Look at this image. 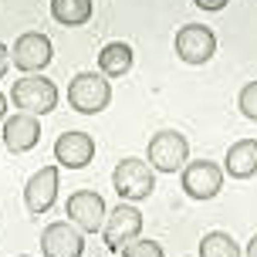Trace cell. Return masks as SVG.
Listing matches in <instances>:
<instances>
[{
  "mask_svg": "<svg viewBox=\"0 0 257 257\" xmlns=\"http://www.w3.org/2000/svg\"><path fill=\"white\" fill-rule=\"evenodd\" d=\"M58 85H54L51 78L44 75H24L14 81L11 88V102L14 108H21V112H31V115H48L58 108Z\"/></svg>",
  "mask_w": 257,
  "mask_h": 257,
  "instance_id": "1",
  "label": "cell"
},
{
  "mask_svg": "<svg viewBox=\"0 0 257 257\" xmlns=\"http://www.w3.org/2000/svg\"><path fill=\"white\" fill-rule=\"evenodd\" d=\"M112 186H115L118 200L125 203H139V200H149L156 190V176H153V166L146 159H136V156H125L122 163L115 166L112 173Z\"/></svg>",
  "mask_w": 257,
  "mask_h": 257,
  "instance_id": "2",
  "label": "cell"
},
{
  "mask_svg": "<svg viewBox=\"0 0 257 257\" xmlns=\"http://www.w3.org/2000/svg\"><path fill=\"white\" fill-rule=\"evenodd\" d=\"M112 102V85L105 81V75L95 71H78L68 85V105L81 112V115H98Z\"/></svg>",
  "mask_w": 257,
  "mask_h": 257,
  "instance_id": "3",
  "label": "cell"
},
{
  "mask_svg": "<svg viewBox=\"0 0 257 257\" xmlns=\"http://www.w3.org/2000/svg\"><path fill=\"white\" fill-rule=\"evenodd\" d=\"M156 173H180L190 163V142L176 128H163L149 139V159H146Z\"/></svg>",
  "mask_w": 257,
  "mask_h": 257,
  "instance_id": "4",
  "label": "cell"
},
{
  "mask_svg": "<svg viewBox=\"0 0 257 257\" xmlns=\"http://www.w3.org/2000/svg\"><path fill=\"white\" fill-rule=\"evenodd\" d=\"M54 58V44L48 34H41V31H27L21 38L14 41V51H11V61L17 71H24V75H38L44 71Z\"/></svg>",
  "mask_w": 257,
  "mask_h": 257,
  "instance_id": "5",
  "label": "cell"
},
{
  "mask_svg": "<svg viewBox=\"0 0 257 257\" xmlns=\"http://www.w3.org/2000/svg\"><path fill=\"white\" fill-rule=\"evenodd\" d=\"M102 237H105V247H108V250L122 254V247H128L132 240L142 237V213L132 203H118L115 210L105 217Z\"/></svg>",
  "mask_w": 257,
  "mask_h": 257,
  "instance_id": "6",
  "label": "cell"
},
{
  "mask_svg": "<svg viewBox=\"0 0 257 257\" xmlns=\"http://www.w3.org/2000/svg\"><path fill=\"white\" fill-rule=\"evenodd\" d=\"M217 54V34L206 24H186L176 31V58L186 64H206Z\"/></svg>",
  "mask_w": 257,
  "mask_h": 257,
  "instance_id": "7",
  "label": "cell"
},
{
  "mask_svg": "<svg viewBox=\"0 0 257 257\" xmlns=\"http://www.w3.org/2000/svg\"><path fill=\"white\" fill-rule=\"evenodd\" d=\"M105 200L95 190H75L68 196V220L75 223L81 233H98L105 227Z\"/></svg>",
  "mask_w": 257,
  "mask_h": 257,
  "instance_id": "8",
  "label": "cell"
},
{
  "mask_svg": "<svg viewBox=\"0 0 257 257\" xmlns=\"http://www.w3.org/2000/svg\"><path fill=\"white\" fill-rule=\"evenodd\" d=\"M183 193L190 200H213L220 190H223V169L210 159H200V163H186L183 166Z\"/></svg>",
  "mask_w": 257,
  "mask_h": 257,
  "instance_id": "9",
  "label": "cell"
},
{
  "mask_svg": "<svg viewBox=\"0 0 257 257\" xmlns=\"http://www.w3.org/2000/svg\"><path fill=\"white\" fill-rule=\"evenodd\" d=\"M41 254L44 257H81L85 254V237L71 220H54L41 233Z\"/></svg>",
  "mask_w": 257,
  "mask_h": 257,
  "instance_id": "10",
  "label": "cell"
},
{
  "mask_svg": "<svg viewBox=\"0 0 257 257\" xmlns=\"http://www.w3.org/2000/svg\"><path fill=\"white\" fill-rule=\"evenodd\" d=\"M54 159L61 169H85L95 159V139L88 132H64L54 142Z\"/></svg>",
  "mask_w": 257,
  "mask_h": 257,
  "instance_id": "11",
  "label": "cell"
},
{
  "mask_svg": "<svg viewBox=\"0 0 257 257\" xmlns=\"http://www.w3.org/2000/svg\"><path fill=\"white\" fill-rule=\"evenodd\" d=\"M58 169L61 166H44V169H38L31 180H27V186H24V203H27V210L31 213H48L54 206V200H58Z\"/></svg>",
  "mask_w": 257,
  "mask_h": 257,
  "instance_id": "12",
  "label": "cell"
},
{
  "mask_svg": "<svg viewBox=\"0 0 257 257\" xmlns=\"http://www.w3.org/2000/svg\"><path fill=\"white\" fill-rule=\"evenodd\" d=\"M38 142H41V122H38V115H31V112H17V115L4 118V146H7L14 156L34 149Z\"/></svg>",
  "mask_w": 257,
  "mask_h": 257,
  "instance_id": "13",
  "label": "cell"
},
{
  "mask_svg": "<svg viewBox=\"0 0 257 257\" xmlns=\"http://www.w3.org/2000/svg\"><path fill=\"white\" fill-rule=\"evenodd\" d=\"M223 173L230 180H250L257 173V139H240L233 142L223 156Z\"/></svg>",
  "mask_w": 257,
  "mask_h": 257,
  "instance_id": "14",
  "label": "cell"
},
{
  "mask_svg": "<svg viewBox=\"0 0 257 257\" xmlns=\"http://www.w3.org/2000/svg\"><path fill=\"white\" fill-rule=\"evenodd\" d=\"M132 68V48H128L125 41H112V44H105L102 54H98V71L105 78H122Z\"/></svg>",
  "mask_w": 257,
  "mask_h": 257,
  "instance_id": "15",
  "label": "cell"
},
{
  "mask_svg": "<svg viewBox=\"0 0 257 257\" xmlns=\"http://www.w3.org/2000/svg\"><path fill=\"white\" fill-rule=\"evenodd\" d=\"M95 4L91 0H51V17L64 27H81L91 21Z\"/></svg>",
  "mask_w": 257,
  "mask_h": 257,
  "instance_id": "16",
  "label": "cell"
},
{
  "mask_svg": "<svg viewBox=\"0 0 257 257\" xmlns=\"http://www.w3.org/2000/svg\"><path fill=\"white\" fill-rule=\"evenodd\" d=\"M200 257H244V254H240V244L233 240L230 233L210 230L200 240Z\"/></svg>",
  "mask_w": 257,
  "mask_h": 257,
  "instance_id": "17",
  "label": "cell"
},
{
  "mask_svg": "<svg viewBox=\"0 0 257 257\" xmlns=\"http://www.w3.org/2000/svg\"><path fill=\"white\" fill-rule=\"evenodd\" d=\"M237 108H240L244 118L257 122V81H250V85L240 88V95H237Z\"/></svg>",
  "mask_w": 257,
  "mask_h": 257,
  "instance_id": "18",
  "label": "cell"
},
{
  "mask_svg": "<svg viewBox=\"0 0 257 257\" xmlns=\"http://www.w3.org/2000/svg\"><path fill=\"white\" fill-rule=\"evenodd\" d=\"M122 257H163V244L156 240H132L128 247H122Z\"/></svg>",
  "mask_w": 257,
  "mask_h": 257,
  "instance_id": "19",
  "label": "cell"
},
{
  "mask_svg": "<svg viewBox=\"0 0 257 257\" xmlns=\"http://www.w3.org/2000/svg\"><path fill=\"white\" fill-rule=\"evenodd\" d=\"M193 4H196L200 11H213V14H217V11H223L230 0H193Z\"/></svg>",
  "mask_w": 257,
  "mask_h": 257,
  "instance_id": "20",
  "label": "cell"
},
{
  "mask_svg": "<svg viewBox=\"0 0 257 257\" xmlns=\"http://www.w3.org/2000/svg\"><path fill=\"white\" fill-rule=\"evenodd\" d=\"M7 68H11V51H7V48L0 44V78L7 75Z\"/></svg>",
  "mask_w": 257,
  "mask_h": 257,
  "instance_id": "21",
  "label": "cell"
},
{
  "mask_svg": "<svg viewBox=\"0 0 257 257\" xmlns=\"http://www.w3.org/2000/svg\"><path fill=\"white\" fill-rule=\"evenodd\" d=\"M244 257H257V233H254V237H250V244H247Z\"/></svg>",
  "mask_w": 257,
  "mask_h": 257,
  "instance_id": "22",
  "label": "cell"
},
{
  "mask_svg": "<svg viewBox=\"0 0 257 257\" xmlns=\"http://www.w3.org/2000/svg\"><path fill=\"white\" fill-rule=\"evenodd\" d=\"M4 115H7V95L0 91V122H4Z\"/></svg>",
  "mask_w": 257,
  "mask_h": 257,
  "instance_id": "23",
  "label": "cell"
},
{
  "mask_svg": "<svg viewBox=\"0 0 257 257\" xmlns=\"http://www.w3.org/2000/svg\"><path fill=\"white\" fill-rule=\"evenodd\" d=\"M17 257H31V254H17Z\"/></svg>",
  "mask_w": 257,
  "mask_h": 257,
  "instance_id": "24",
  "label": "cell"
}]
</instances>
